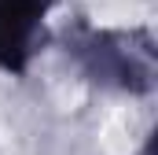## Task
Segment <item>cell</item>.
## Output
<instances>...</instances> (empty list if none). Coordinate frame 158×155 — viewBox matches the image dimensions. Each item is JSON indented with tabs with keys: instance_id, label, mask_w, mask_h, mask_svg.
<instances>
[{
	"instance_id": "cell-2",
	"label": "cell",
	"mask_w": 158,
	"mask_h": 155,
	"mask_svg": "<svg viewBox=\"0 0 158 155\" xmlns=\"http://www.w3.org/2000/svg\"><path fill=\"white\" fill-rule=\"evenodd\" d=\"M55 0H0V70L22 78L52 41Z\"/></svg>"
},
{
	"instance_id": "cell-1",
	"label": "cell",
	"mask_w": 158,
	"mask_h": 155,
	"mask_svg": "<svg viewBox=\"0 0 158 155\" xmlns=\"http://www.w3.org/2000/svg\"><path fill=\"white\" fill-rule=\"evenodd\" d=\"M63 48L81 74L107 92L147 96L158 85V48L151 30L143 26H92L85 19H70L63 26Z\"/></svg>"
}]
</instances>
